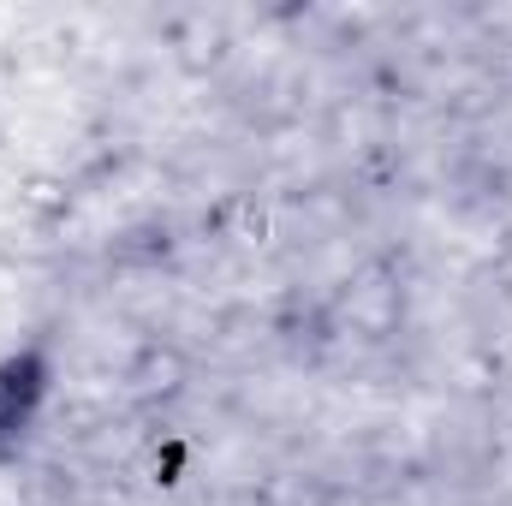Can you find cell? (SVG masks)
Returning a JSON list of instances; mask_svg holds the SVG:
<instances>
[{
    "mask_svg": "<svg viewBox=\"0 0 512 506\" xmlns=\"http://www.w3.org/2000/svg\"><path fill=\"white\" fill-rule=\"evenodd\" d=\"M12 381H18V376H0V429L24 411V387H12Z\"/></svg>",
    "mask_w": 512,
    "mask_h": 506,
    "instance_id": "1",
    "label": "cell"
}]
</instances>
